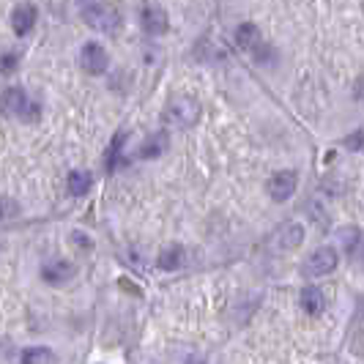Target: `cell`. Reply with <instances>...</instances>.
<instances>
[{
    "instance_id": "9",
    "label": "cell",
    "mask_w": 364,
    "mask_h": 364,
    "mask_svg": "<svg viewBox=\"0 0 364 364\" xmlns=\"http://www.w3.org/2000/svg\"><path fill=\"white\" fill-rule=\"evenodd\" d=\"M301 241H304V228H301L299 222L282 225V228L277 230V236H274V244H277L279 250H296V247H301Z\"/></svg>"
},
{
    "instance_id": "2",
    "label": "cell",
    "mask_w": 364,
    "mask_h": 364,
    "mask_svg": "<svg viewBox=\"0 0 364 364\" xmlns=\"http://www.w3.org/2000/svg\"><path fill=\"white\" fill-rule=\"evenodd\" d=\"M82 19L91 25L93 31H102V33H115L121 28V14L109 3H93V6H88L82 11Z\"/></svg>"
},
{
    "instance_id": "17",
    "label": "cell",
    "mask_w": 364,
    "mask_h": 364,
    "mask_svg": "<svg viewBox=\"0 0 364 364\" xmlns=\"http://www.w3.org/2000/svg\"><path fill=\"white\" fill-rule=\"evenodd\" d=\"M356 241H359V228H343V230H340V244H343L346 250H353Z\"/></svg>"
},
{
    "instance_id": "7",
    "label": "cell",
    "mask_w": 364,
    "mask_h": 364,
    "mask_svg": "<svg viewBox=\"0 0 364 364\" xmlns=\"http://www.w3.org/2000/svg\"><path fill=\"white\" fill-rule=\"evenodd\" d=\"M74 277V266L69 260H47L41 266V279L47 285H63Z\"/></svg>"
},
{
    "instance_id": "16",
    "label": "cell",
    "mask_w": 364,
    "mask_h": 364,
    "mask_svg": "<svg viewBox=\"0 0 364 364\" xmlns=\"http://www.w3.org/2000/svg\"><path fill=\"white\" fill-rule=\"evenodd\" d=\"M53 359V353L47 348H28L22 350V364H47Z\"/></svg>"
},
{
    "instance_id": "11",
    "label": "cell",
    "mask_w": 364,
    "mask_h": 364,
    "mask_svg": "<svg viewBox=\"0 0 364 364\" xmlns=\"http://www.w3.org/2000/svg\"><path fill=\"white\" fill-rule=\"evenodd\" d=\"M11 25H14V33L17 36H25L36 25V9L33 6H17L14 14H11Z\"/></svg>"
},
{
    "instance_id": "8",
    "label": "cell",
    "mask_w": 364,
    "mask_h": 364,
    "mask_svg": "<svg viewBox=\"0 0 364 364\" xmlns=\"http://www.w3.org/2000/svg\"><path fill=\"white\" fill-rule=\"evenodd\" d=\"M140 25L143 31L151 33V36H162L167 31V14H164L159 6H146L143 14H140Z\"/></svg>"
},
{
    "instance_id": "4",
    "label": "cell",
    "mask_w": 364,
    "mask_h": 364,
    "mask_svg": "<svg viewBox=\"0 0 364 364\" xmlns=\"http://www.w3.org/2000/svg\"><path fill=\"white\" fill-rule=\"evenodd\" d=\"M337 263H340V257L337 252L331 250V247H318L310 257H307V263H304V274L307 277H326L337 269Z\"/></svg>"
},
{
    "instance_id": "10",
    "label": "cell",
    "mask_w": 364,
    "mask_h": 364,
    "mask_svg": "<svg viewBox=\"0 0 364 364\" xmlns=\"http://www.w3.org/2000/svg\"><path fill=\"white\" fill-rule=\"evenodd\" d=\"M299 304H301V310L307 312V315H318V312L326 307V296H323V291H321V288L310 285V288H304V291H301V296H299Z\"/></svg>"
},
{
    "instance_id": "21",
    "label": "cell",
    "mask_w": 364,
    "mask_h": 364,
    "mask_svg": "<svg viewBox=\"0 0 364 364\" xmlns=\"http://www.w3.org/2000/svg\"><path fill=\"white\" fill-rule=\"evenodd\" d=\"M362 260H364V252H362Z\"/></svg>"
},
{
    "instance_id": "15",
    "label": "cell",
    "mask_w": 364,
    "mask_h": 364,
    "mask_svg": "<svg viewBox=\"0 0 364 364\" xmlns=\"http://www.w3.org/2000/svg\"><path fill=\"white\" fill-rule=\"evenodd\" d=\"M91 173H85V170H72L69 173V192L72 195H85L88 189H91Z\"/></svg>"
},
{
    "instance_id": "19",
    "label": "cell",
    "mask_w": 364,
    "mask_h": 364,
    "mask_svg": "<svg viewBox=\"0 0 364 364\" xmlns=\"http://www.w3.org/2000/svg\"><path fill=\"white\" fill-rule=\"evenodd\" d=\"M346 143H348V146H350V148H362V146H359V143H362V132H356L353 137H348Z\"/></svg>"
},
{
    "instance_id": "18",
    "label": "cell",
    "mask_w": 364,
    "mask_h": 364,
    "mask_svg": "<svg viewBox=\"0 0 364 364\" xmlns=\"http://www.w3.org/2000/svg\"><path fill=\"white\" fill-rule=\"evenodd\" d=\"M14 66H17V55H14V53L3 55V72H11Z\"/></svg>"
},
{
    "instance_id": "6",
    "label": "cell",
    "mask_w": 364,
    "mask_h": 364,
    "mask_svg": "<svg viewBox=\"0 0 364 364\" xmlns=\"http://www.w3.org/2000/svg\"><path fill=\"white\" fill-rule=\"evenodd\" d=\"M296 183H299V178H296L293 170H279V173H274L272 181H269V195H272V200L285 203L293 192H296Z\"/></svg>"
},
{
    "instance_id": "13",
    "label": "cell",
    "mask_w": 364,
    "mask_h": 364,
    "mask_svg": "<svg viewBox=\"0 0 364 364\" xmlns=\"http://www.w3.org/2000/svg\"><path fill=\"white\" fill-rule=\"evenodd\" d=\"M236 44L241 47V50H255L257 44H260V33H257V28L252 25V22H244V25H238Z\"/></svg>"
},
{
    "instance_id": "3",
    "label": "cell",
    "mask_w": 364,
    "mask_h": 364,
    "mask_svg": "<svg viewBox=\"0 0 364 364\" xmlns=\"http://www.w3.org/2000/svg\"><path fill=\"white\" fill-rule=\"evenodd\" d=\"M164 118H167L173 127L186 129V127H192V124L200 118V105H198L195 99H189V96L173 99V102H170V107L164 109Z\"/></svg>"
},
{
    "instance_id": "20",
    "label": "cell",
    "mask_w": 364,
    "mask_h": 364,
    "mask_svg": "<svg viewBox=\"0 0 364 364\" xmlns=\"http://www.w3.org/2000/svg\"><path fill=\"white\" fill-rule=\"evenodd\" d=\"M186 364H205V362H200V359H192V362H186Z\"/></svg>"
},
{
    "instance_id": "14",
    "label": "cell",
    "mask_w": 364,
    "mask_h": 364,
    "mask_svg": "<svg viewBox=\"0 0 364 364\" xmlns=\"http://www.w3.org/2000/svg\"><path fill=\"white\" fill-rule=\"evenodd\" d=\"M164 143H167V134H164V132H156L154 137H148L146 143H143L140 156H143V159H156V156L164 151Z\"/></svg>"
},
{
    "instance_id": "1",
    "label": "cell",
    "mask_w": 364,
    "mask_h": 364,
    "mask_svg": "<svg viewBox=\"0 0 364 364\" xmlns=\"http://www.w3.org/2000/svg\"><path fill=\"white\" fill-rule=\"evenodd\" d=\"M3 107H6L9 115H14L19 121H28V124L38 121V115H41V105L33 102L22 88H6V93H3Z\"/></svg>"
},
{
    "instance_id": "5",
    "label": "cell",
    "mask_w": 364,
    "mask_h": 364,
    "mask_svg": "<svg viewBox=\"0 0 364 364\" xmlns=\"http://www.w3.org/2000/svg\"><path fill=\"white\" fill-rule=\"evenodd\" d=\"M80 63H82V69H85L88 74H105L109 66V58L102 44L88 41V44L80 50Z\"/></svg>"
},
{
    "instance_id": "12",
    "label": "cell",
    "mask_w": 364,
    "mask_h": 364,
    "mask_svg": "<svg viewBox=\"0 0 364 364\" xmlns=\"http://www.w3.org/2000/svg\"><path fill=\"white\" fill-rule=\"evenodd\" d=\"M156 263H159L162 272H176L183 263V247H178V244L164 247L162 252H159V260H156Z\"/></svg>"
}]
</instances>
